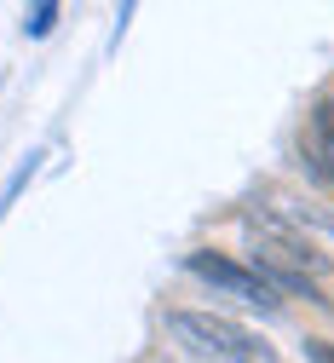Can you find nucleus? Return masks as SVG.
<instances>
[{
    "label": "nucleus",
    "mask_w": 334,
    "mask_h": 363,
    "mask_svg": "<svg viewBox=\"0 0 334 363\" xmlns=\"http://www.w3.org/2000/svg\"><path fill=\"white\" fill-rule=\"evenodd\" d=\"M167 329L208 363H277V346L219 311H167Z\"/></svg>",
    "instance_id": "nucleus-1"
},
{
    "label": "nucleus",
    "mask_w": 334,
    "mask_h": 363,
    "mask_svg": "<svg viewBox=\"0 0 334 363\" xmlns=\"http://www.w3.org/2000/svg\"><path fill=\"white\" fill-rule=\"evenodd\" d=\"M243 231L254 237V248H265L271 259H282V265H294V271H306V277H328V254H323V242L306 231V225H294L282 208H243Z\"/></svg>",
    "instance_id": "nucleus-2"
},
{
    "label": "nucleus",
    "mask_w": 334,
    "mask_h": 363,
    "mask_svg": "<svg viewBox=\"0 0 334 363\" xmlns=\"http://www.w3.org/2000/svg\"><path fill=\"white\" fill-rule=\"evenodd\" d=\"M184 271L190 277H202L208 289H219L225 300H243V306H254V311H282V300L271 294V283L260 277L254 265H243V259H230V254H219V248H190L184 254Z\"/></svg>",
    "instance_id": "nucleus-3"
},
{
    "label": "nucleus",
    "mask_w": 334,
    "mask_h": 363,
    "mask_svg": "<svg viewBox=\"0 0 334 363\" xmlns=\"http://www.w3.org/2000/svg\"><path fill=\"white\" fill-rule=\"evenodd\" d=\"M294 225H306V231H323V237H334V208H323V202H289L282 208Z\"/></svg>",
    "instance_id": "nucleus-4"
},
{
    "label": "nucleus",
    "mask_w": 334,
    "mask_h": 363,
    "mask_svg": "<svg viewBox=\"0 0 334 363\" xmlns=\"http://www.w3.org/2000/svg\"><path fill=\"white\" fill-rule=\"evenodd\" d=\"M35 167H40V156H23V162H18V173L6 179V191H0V219H6V213L18 208V196H23V185L35 179Z\"/></svg>",
    "instance_id": "nucleus-5"
},
{
    "label": "nucleus",
    "mask_w": 334,
    "mask_h": 363,
    "mask_svg": "<svg viewBox=\"0 0 334 363\" xmlns=\"http://www.w3.org/2000/svg\"><path fill=\"white\" fill-rule=\"evenodd\" d=\"M52 23H58V0H40V6L23 12V35H29V40H46V35H52Z\"/></svg>",
    "instance_id": "nucleus-6"
},
{
    "label": "nucleus",
    "mask_w": 334,
    "mask_h": 363,
    "mask_svg": "<svg viewBox=\"0 0 334 363\" xmlns=\"http://www.w3.org/2000/svg\"><path fill=\"white\" fill-rule=\"evenodd\" d=\"M311 133H317L323 150H334V99H323V104L311 110Z\"/></svg>",
    "instance_id": "nucleus-7"
},
{
    "label": "nucleus",
    "mask_w": 334,
    "mask_h": 363,
    "mask_svg": "<svg viewBox=\"0 0 334 363\" xmlns=\"http://www.w3.org/2000/svg\"><path fill=\"white\" fill-rule=\"evenodd\" d=\"M300 352H306V363H334V340H323V335H311Z\"/></svg>",
    "instance_id": "nucleus-8"
}]
</instances>
